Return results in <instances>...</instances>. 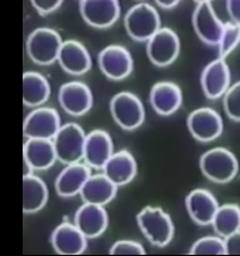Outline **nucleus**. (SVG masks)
Instances as JSON below:
<instances>
[{
    "mask_svg": "<svg viewBox=\"0 0 240 256\" xmlns=\"http://www.w3.org/2000/svg\"><path fill=\"white\" fill-rule=\"evenodd\" d=\"M110 112L119 127L132 130L142 125L145 110L140 98L132 92H119L110 101Z\"/></svg>",
    "mask_w": 240,
    "mask_h": 256,
    "instance_id": "obj_6",
    "label": "nucleus"
},
{
    "mask_svg": "<svg viewBox=\"0 0 240 256\" xmlns=\"http://www.w3.org/2000/svg\"><path fill=\"white\" fill-rule=\"evenodd\" d=\"M86 240L74 224L64 222L52 232L51 245L60 255H80L86 250Z\"/></svg>",
    "mask_w": 240,
    "mask_h": 256,
    "instance_id": "obj_18",
    "label": "nucleus"
},
{
    "mask_svg": "<svg viewBox=\"0 0 240 256\" xmlns=\"http://www.w3.org/2000/svg\"><path fill=\"white\" fill-rule=\"evenodd\" d=\"M224 252L228 255H240V230L224 238Z\"/></svg>",
    "mask_w": 240,
    "mask_h": 256,
    "instance_id": "obj_33",
    "label": "nucleus"
},
{
    "mask_svg": "<svg viewBox=\"0 0 240 256\" xmlns=\"http://www.w3.org/2000/svg\"><path fill=\"white\" fill-rule=\"evenodd\" d=\"M226 10L232 23L240 26V0H231L226 2Z\"/></svg>",
    "mask_w": 240,
    "mask_h": 256,
    "instance_id": "obj_34",
    "label": "nucleus"
},
{
    "mask_svg": "<svg viewBox=\"0 0 240 256\" xmlns=\"http://www.w3.org/2000/svg\"><path fill=\"white\" fill-rule=\"evenodd\" d=\"M150 102L156 114L161 116H170L182 106V90L172 82H158L153 85L150 92Z\"/></svg>",
    "mask_w": 240,
    "mask_h": 256,
    "instance_id": "obj_20",
    "label": "nucleus"
},
{
    "mask_svg": "<svg viewBox=\"0 0 240 256\" xmlns=\"http://www.w3.org/2000/svg\"><path fill=\"white\" fill-rule=\"evenodd\" d=\"M200 167L204 176L211 182L226 184L237 174L238 160L226 148H214L200 156Z\"/></svg>",
    "mask_w": 240,
    "mask_h": 256,
    "instance_id": "obj_3",
    "label": "nucleus"
},
{
    "mask_svg": "<svg viewBox=\"0 0 240 256\" xmlns=\"http://www.w3.org/2000/svg\"><path fill=\"white\" fill-rule=\"evenodd\" d=\"M108 213L101 206L84 203L75 213L74 224L86 238L101 236L108 227Z\"/></svg>",
    "mask_w": 240,
    "mask_h": 256,
    "instance_id": "obj_17",
    "label": "nucleus"
},
{
    "mask_svg": "<svg viewBox=\"0 0 240 256\" xmlns=\"http://www.w3.org/2000/svg\"><path fill=\"white\" fill-rule=\"evenodd\" d=\"M60 126L57 110L49 106H38L30 112L23 124V134L26 138L52 140Z\"/></svg>",
    "mask_w": 240,
    "mask_h": 256,
    "instance_id": "obj_7",
    "label": "nucleus"
},
{
    "mask_svg": "<svg viewBox=\"0 0 240 256\" xmlns=\"http://www.w3.org/2000/svg\"><path fill=\"white\" fill-rule=\"evenodd\" d=\"M192 255H224V242L218 236H206L196 240L190 248Z\"/></svg>",
    "mask_w": 240,
    "mask_h": 256,
    "instance_id": "obj_29",
    "label": "nucleus"
},
{
    "mask_svg": "<svg viewBox=\"0 0 240 256\" xmlns=\"http://www.w3.org/2000/svg\"><path fill=\"white\" fill-rule=\"evenodd\" d=\"M49 192L46 182L36 174L23 177V212L36 213L48 202Z\"/></svg>",
    "mask_w": 240,
    "mask_h": 256,
    "instance_id": "obj_26",
    "label": "nucleus"
},
{
    "mask_svg": "<svg viewBox=\"0 0 240 256\" xmlns=\"http://www.w3.org/2000/svg\"><path fill=\"white\" fill-rule=\"evenodd\" d=\"M91 174V168L82 162L66 164L54 182L56 192L62 198H72L80 194Z\"/></svg>",
    "mask_w": 240,
    "mask_h": 256,
    "instance_id": "obj_21",
    "label": "nucleus"
},
{
    "mask_svg": "<svg viewBox=\"0 0 240 256\" xmlns=\"http://www.w3.org/2000/svg\"><path fill=\"white\" fill-rule=\"evenodd\" d=\"M224 112L228 117L240 122V80L230 85L224 94Z\"/></svg>",
    "mask_w": 240,
    "mask_h": 256,
    "instance_id": "obj_30",
    "label": "nucleus"
},
{
    "mask_svg": "<svg viewBox=\"0 0 240 256\" xmlns=\"http://www.w3.org/2000/svg\"><path fill=\"white\" fill-rule=\"evenodd\" d=\"M218 208L216 198L208 190L196 188L192 190L186 198L188 214L197 224H211Z\"/></svg>",
    "mask_w": 240,
    "mask_h": 256,
    "instance_id": "obj_22",
    "label": "nucleus"
},
{
    "mask_svg": "<svg viewBox=\"0 0 240 256\" xmlns=\"http://www.w3.org/2000/svg\"><path fill=\"white\" fill-rule=\"evenodd\" d=\"M86 134L78 124L68 122L62 125L52 138L57 160L65 164L83 160Z\"/></svg>",
    "mask_w": 240,
    "mask_h": 256,
    "instance_id": "obj_4",
    "label": "nucleus"
},
{
    "mask_svg": "<svg viewBox=\"0 0 240 256\" xmlns=\"http://www.w3.org/2000/svg\"><path fill=\"white\" fill-rule=\"evenodd\" d=\"M59 104L70 116H83L93 104V96L86 84L80 80H72L62 84L58 93Z\"/></svg>",
    "mask_w": 240,
    "mask_h": 256,
    "instance_id": "obj_12",
    "label": "nucleus"
},
{
    "mask_svg": "<svg viewBox=\"0 0 240 256\" xmlns=\"http://www.w3.org/2000/svg\"><path fill=\"white\" fill-rule=\"evenodd\" d=\"M62 42V36L56 30L38 28L30 34L26 40L28 56L36 65L49 66L57 62Z\"/></svg>",
    "mask_w": 240,
    "mask_h": 256,
    "instance_id": "obj_2",
    "label": "nucleus"
},
{
    "mask_svg": "<svg viewBox=\"0 0 240 256\" xmlns=\"http://www.w3.org/2000/svg\"><path fill=\"white\" fill-rule=\"evenodd\" d=\"M192 26L197 36L210 46H218L224 23L218 18L210 2H198L192 12Z\"/></svg>",
    "mask_w": 240,
    "mask_h": 256,
    "instance_id": "obj_10",
    "label": "nucleus"
},
{
    "mask_svg": "<svg viewBox=\"0 0 240 256\" xmlns=\"http://www.w3.org/2000/svg\"><path fill=\"white\" fill-rule=\"evenodd\" d=\"M125 28L132 40L148 41L161 28L160 15L150 4H137L125 15Z\"/></svg>",
    "mask_w": 240,
    "mask_h": 256,
    "instance_id": "obj_5",
    "label": "nucleus"
},
{
    "mask_svg": "<svg viewBox=\"0 0 240 256\" xmlns=\"http://www.w3.org/2000/svg\"><path fill=\"white\" fill-rule=\"evenodd\" d=\"M51 93L50 84L38 72H26L23 75V102L30 108H38L48 101Z\"/></svg>",
    "mask_w": 240,
    "mask_h": 256,
    "instance_id": "obj_25",
    "label": "nucleus"
},
{
    "mask_svg": "<svg viewBox=\"0 0 240 256\" xmlns=\"http://www.w3.org/2000/svg\"><path fill=\"white\" fill-rule=\"evenodd\" d=\"M240 44V26L232 22L224 23V31H222L220 41L218 44V58L224 59L228 54L237 48Z\"/></svg>",
    "mask_w": 240,
    "mask_h": 256,
    "instance_id": "obj_28",
    "label": "nucleus"
},
{
    "mask_svg": "<svg viewBox=\"0 0 240 256\" xmlns=\"http://www.w3.org/2000/svg\"><path fill=\"white\" fill-rule=\"evenodd\" d=\"M98 64L106 78L114 80L126 78L132 72V58L125 46L110 44L98 54Z\"/></svg>",
    "mask_w": 240,
    "mask_h": 256,
    "instance_id": "obj_9",
    "label": "nucleus"
},
{
    "mask_svg": "<svg viewBox=\"0 0 240 256\" xmlns=\"http://www.w3.org/2000/svg\"><path fill=\"white\" fill-rule=\"evenodd\" d=\"M23 159L36 170H46L57 161L52 140L28 138L23 148Z\"/></svg>",
    "mask_w": 240,
    "mask_h": 256,
    "instance_id": "obj_24",
    "label": "nucleus"
},
{
    "mask_svg": "<svg viewBox=\"0 0 240 256\" xmlns=\"http://www.w3.org/2000/svg\"><path fill=\"white\" fill-rule=\"evenodd\" d=\"M114 153V143L110 135L102 130H94L85 138L83 160L93 169H102Z\"/></svg>",
    "mask_w": 240,
    "mask_h": 256,
    "instance_id": "obj_15",
    "label": "nucleus"
},
{
    "mask_svg": "<svg viewBox=\"0 0 240 256\" xmlns=\"http://www.w3.org/2000/svg\"><path fill=\"white\" fill-rule=\"evenodd\" d=\"M190 134L200 142H211L224 130V122L220 114L212 108L203 106L192 112L187 119Z\"/></svg>",
    "mask_w": 240,
    "mask_h": 256,
    "instance_id": "obj_11",
    "label": "nucleus"
},
{
    "mask_svg": "<svg viewBox=\"0 0 240 256\" xmlns=\"http://www.w3.org/2000/svg\"><path fill=\"white\" fill-rule=\"evenodd\" d=\"M180 51V41L177 33L168 28H161L148 40V57L158 67L168 66L177 59Z\"/></svg>",
    "mask_w": 240,
    "mask_h": 256,
    "instance_id": "obj_8",
    "label": "nucleus"
},
{
    "mask_svg": "<svg viewBox=\"0 0 240 256\" xmlns=\"http://www.w3.org/2000/svg\"><path fill=\"white\" fill-rule=\"evenodd\" d=\"M33 172H34V169L31 167V164H30L26 160L23 159V177L33 174Z\"/></svg>",
    "mask_w": 240,
    "mask_h": 256,
    "instance_id": "obj_36",
    "label": "nucleus"
},
{
    "mask_svg": "<svg viewBox=\"0 0 240 256\" xmlns=\"http://www.w3.org/2000/svg\"><path fill=\"white\" fill-rule=\"evenodd\" d=\"M200 85L208 99H218L224 94L230 86V70L224 59L216 58L205 66Z\"/></svg>",
    "mask_w": 240,
    "mask_h": 256,
    "instance_id": "obj_14",
    "label": "nucleus"
},
{
    "mask_svg": "<svg viewBox=\"0 0 240 256\" xmlns=\"http://www.w3.org/2000/svg\"><path fill=\"white\" fill-rule=\"evenodd\" d=\"M111 255H145L144 247L142 244L135 240H118L111 246L109 250Z\"/></svg>",
    "mask_w": 240,
    "mask_h": 256,
    "instance_id": "obj_31",
    "label": "nucleus"
},
{
    "mask_svg": "<svg viewBox=\"0 0 240 256\" xmlns=\"http://www.w3.org/2000/svg\"><path fill=\"white\" fill-rule=\"evenodd\" d=\"M62 2L60 0H32V6L38 14L48 15L58 10Z\"/></svg>",
    "mask_w": 240,
    "mask_h": 256,
    "instance_id": "obj_32",
    "label": "nucleus"
},
{
    "mask_svg": "<svg viewBox=\"0 0 240 256\" xmlns=\"http://www.w3.org/2000/svg\"><path fill=\"white\" fill-rule=\"evenodd\" d=\"M140 232L152 245L164 247L174 237V224L168 213L158 206H145L136 216Z\"/></svg>",
    "mask_w": 240,
    "mask_h": 256,
    "instance_id": "obj_1",
    "label": "nucleus"
},
{
    "mask_svg": "<svg viewBox=\"0 0 240 256\" xmlns=\"http://www.w3.org/2000/svg\"><path fill=\"white\" fill-rule=\"evenodd\" d=\"M83 20L96 28L114 25L120 16V5L116 0H84L80 4Z\"/></svg>",
    "mask_w": 240,
    "mask_h": 256,
    "instance_id": "obj_13",
    "label": "nucleus"
},
{
    "mask_svg": "<svg viewBox=\"0 0 240 256\" xmlns=\"http://www.w3.org/2000/svg\"><path fill=\"white\" fill-rule=\"evenodd\" d=\"M118 187L111 182L104 174H91L80 192L84 203L104 206L110 203L117 194Z\"/></svg>",
    "mask_w": 240,
    "mask_h": 256,
    "instance_id": "obj_23",
    "label": "nucleus"
},
{
    "mask_svg": "<svg viewBox=\"0 0 240 256\" xmlns=\"http://www.w3.org/2000/svg\"><path fill=\"white\" fill-rule=\"evenodd\" d=\"M156 5L160 8H164V10H172L179 5V2H176V0H158Z\"/></svg>",
    "mask_w": 240,
    "mask_h": 256,
    "instance_id": "obj_35",
    "label": "nucleus"
},
{
    "mask_svg": "<svg viewBox=\"0 0 240 256\" xmlns=\"http://www.w3.org/2000/svg\"><path fill=\"white\" fill-rule=\"evenodd\" d=\"M211 224L218 236L222 238L238 232L240 230V208L236 204L218 206Z\"/></svg>",
    "mask_w": 240,
    "mask_h": 256,
    "instance_id": "obj_27",
    "label": "nucleus"
},
{
    "mask_svg": "<svg viewBox=\"0 0 240 256\" xmlns=\"http://www.w3.org/2000/svg\"><path fill=\"white\" fill-rule=\"evenodd\" d=\"M60 67L70 75H83L91 70L92 59L88 49L76 40L64 41L57 58Z\"/></svg>",
    "mask_w": 240,
    "mask_h": 256,
    "instance_id": "obj_16",
    "label": "nucleus"
},
{
    "mask_svg": "<svg viewBox=\"0 0 240 256\" xmlns=\"http://www.w3.org/2000/svg\"><path fill=\"white\" fill-rule=\"evenodd\" d=\"M104 174L111 182L119 187L127 185L135 178L137 174V164L134 156L126 150L114 152L106 162Z\"/></svg>",
    "mask_w": 240,
    "mask_h": 256,
    "instance_id": "obj_19",
    "label": "nucleus"
}]
</instances>
